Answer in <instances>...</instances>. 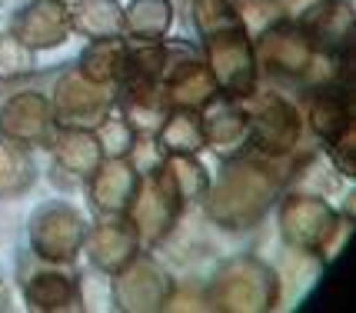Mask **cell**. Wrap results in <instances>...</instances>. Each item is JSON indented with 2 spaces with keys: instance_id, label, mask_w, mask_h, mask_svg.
<instances>
[{
  "instance_id": "cell-1",
  "label": "cell",
  "mask_w": 356,
  "mask_h": 313,
  "mask_svg": "<svg viewBox=\"0 0 356 313\" xmlns=\"http://www.w3.org/2000/svg\"><path fill=\"white\" fill-rule=\"evenodd\" d=\"M227 173L220 177L217 193L210 200L213 220H223L227 227H243L250 220L264 214L273 193H277L280 173H273V156H266L270 163H257L247 156H227Z\"/></svg>"
},
{
  "instance_id": "cell-2",
  "label": "cell",
  "mask_w": 356,
  "mask_h": 313,
  "mask_svg": "<svg viewBox=\"0 0 356 313\" xmlns=\"http://www.w3.org/2000/svg\"><path fill=\"white\" fill-rule=\"evenodd\" d=\"M243 113H247L250 143L264 156L280 160L300 143V117L280 94H257L253 90V94H247Z\"/></svg>"
},
{
  "instance_id": "cell-3",
  "label": "cell",
  "mask_w": 356,
  "mask_h": 313,
  "mask_svg": "<svg viewBox=\"0 0 356 313\" xmlns=\"http://www.w3.org/2000/svg\"><path fill=\"white\" fill-rule=\"evenodd\" d=\"M180 207L184 204H180L177 190L170 187L163 167H154V170L140 173L134 200L127 207V214H130L127 220L134 223L140 243H143V247H154V243H160V240L167 236V230L173 227V220L180 214Z\"/></svg>"
},
{
  "instance_id": "cell-4",
  "label": "cell",
  "mask_w": 356,
  "mask_h": 313,
  "mask_svg": "<svg viewBox=\"0 0 356 313\" xmlns=\"http://www.w3.org/2000/svg\"><path fill=\"white\" fill-rule=\"evenodd\" d=\"M280 227L286 243L300 250H333V236L350 223L337 217L316 193H293L280 207Z\"/></svg>"
},
{
  "instance_id": "cell-5",
  "label": "cell",
  "mask_w": 356,
  "mask_h": 313,
  "mask_svg": "<svg viewBox=\"0 0 356 313\" xmlns=\"http://www.w3.org/2000/svg\"><path fill=\"white\" fill-rule=\"evenodd\" d=\"M87 223L67 204H44L31 220V240L40 260L50 264H70L83 250Z\"/></svg>"
},
{
  "instance_id": "cell-6",
  "label": "cell",
  "mask_w": 356,
  "mask_h": 313,
  "mask_svg": "<svg viewBox=\"0 0 356 313\" xmlns=\"http://www.w3.org/2000/svg\"><path fill=\"white\" fill-rule=\"evenodd\" d=\"M207 50H210V74L217 80L220 90L230 97H247L257 90V61H253V47L247 44V31H227L203 37Z\"/></svg>"
},
{
  "instance_id": "cell-7",
  "label": "cell",
  "mask_w": 356,
  "mask_h": 313,
  "mask_svg": "<svg viewBox=\"0 0 356 313\" xmlns=\"http://www.w3.org/2000/svg\"><path fill=\"white\" fill-rule=\"evenodd\" d=\"M113 107V90L104 83L87 80L80 70H70L57 83L54 97V117L67 130H93Z\"/></svg>"
},
{
  "instance_id": "cell-8",
  "label": "cell",
  "mask_w": 356,
  "mask_h": 313,
  "mask_svg": "<svg viewBox=\"0 0 356 313\" xmlns=\"http://www.w3.org/2000/svg\"><path fill=\"white\" fill-rule=\"evenodd\" d=\"M217 307L223 310H270L277 307V273L257 260H236L217 283Z\"/></svg>"
},
{
  "instance_id": "cell-9",
  "label": "cell",
  "mask_w": 356,
  "mask_h": 313,
  "mask_svg": "<svg viewBox=\"0 0 356 313\" xmlns=\"http://www.w3.org/2000/svg\"><path fill=\"white\" fill-rule=\"evenodd\" d=\"M113 300L120 310H167L170 307V277L150 257H134L117 270Z\"/></svg>"
},
{
  "instance_id": "cell-10",
  "label": "cell",
  "mask_w": 356,
  "mask_h": 313,
  "mask_svg": "<svg viewBox=\"0 0 356 313\" xmlns=\"http://www.w3.org/2000/svg\"><path fill=\"white\" fill-rule=\"evenodd\" d=\"M296 24L303 27V33L320 54H350L353 7L346 0H316L300 14Z\"/></svg>"
},
{
  "instance_id": "cell-11",
  "label": "cell",
  "mask_w": 356,
  "mask_h": 313,
  "mask_svg": "<svg viewBox=\"0 0 356 313\" xmlns=\"http://www.w3.org/2000/svg\"><path fill=\"white\" fill-rule=\"evenodd\" d=\"M313 54L316 47L310 44V37L303 33L300 24H290V20H277L257 44L260 63H266L277 74H290V77H300L310 67Z\"/></svg>"
},
{
  "instance_id": "cell-12",
  "label": "cell",
  "mask_w": 356,
  "mask_h": 313,
  "mask_svg": "<svg viewBox=\"0 0 356 313\" xmlns=\"http://www.w3.org/2000/svg\"><path fill=\"white\" fill-rule=\"evenodd\" d=\"M83 247L90 253V260L107 273H117L127 260L137 257L140 236L134 230V223L124 214H107V220L93 223L87 236H83Z\"/></svg>"
},
{
  "instance_id": "cell-13",
  "label": "cell",
  "mask_w": 356,
  "mask_h": 313,
  "mask_svg": "<svg viewBox=\"0 0 356 313\" xmlns=\"http://www.w3.org/2000/svg\"><path fill=\"white\" fill-rule=\"evenodd\" d=\"M10 33L31 50L57 47L70 37V10L54 0H33L14 17Z\"/></svg>"
},
{
  "instance_id": "cell-14",
  "label": "cell",
  "mask_w": 356,
  "mask_h": 313,
  "mask_svg": "<svg viewBox=\"0 0 356 313\" xmlns=\"http://www.w3.org/2000/svg\"><path fill=\"white\" fill-rule=\"evenodd\" d=\"M140 184V170L127 156H104L90 173V204L100 214H127Z\"/></svg>"
},
{
  "instance_id": "cell-15",
  "label": "cell",
  "mask_w": 356,
  "mask_h": 313,
  "mask_svg": "<svg viewBox=\"0 0 356 313\" xmlns=\"http://www.w3.org/2000/svg\"><path fill=\"white\" fill-rule=\"evenodd\" d=\"M3 134L20 147L50 143L54 137V110L40 94H20L3 107Z\"/></svg>"
},
{
  "instance_id": "cell-16",
  "label": "cell",
  "mask_w": 356,
  "mask_h": 313,
  "mask_svg": "<svg viewBox=\"0 0 356 313\" xmlns=\"http://www.w3.org/2000/svg\"><path fill=\"white\" fill-rule=\"evenodd\" d=\"M310 124L326 143L340 141L346 134H353L350 124V94H346V80L323 83L310 97Z\"/></svg>"
},
{
  "instance_id": "cell-17",
  "label": "cell",
  "mask_w": 356,
  "mask_h": 313,
  "mask_svg": "<svg viewBox=\"0 0 356 313\" xmlns=\"http://www.w3.org/2000/svg\"><path fill=\"white\" fill-rule=\"evenodd\" d=\"M200 120H203V137H207V143L217 147V154L236 156L250 147V130H247L243 107H236L230 100H220V104H213V107L207 110V117H200Z\"/></svg>"
},
{
  "instance_id": "cell-18",
  "label": "cell",
  "mask_w": 356,
  "mask_h": 313,
  "mask_svg": "<svg viewBox=\"0 0 356 313\" xmlns=\"http://www.w3.org/2000/svg\"><path fill=\"white\" fill-rule=\"evenodd\" d=\"M156 147L160 154H197L200 147H207V137H203V120L197 110L177 107L167 113V120L156 130Z\"/></svg>"
},
{
  "instance_id": "cell-19",
  "label": "cell",
  "mask_w": 356,
  "mask_h": 313,
  "mask_svg": "<svg viewBox=\"0 0 356 313\" xmlns=\"http://www.w3.org/2000/svg\"><path fill=\"white\" fill-rule=\"evenodd\" d=\"M70 31L83 33L90 40L120 37L124 33V10L117 0H80L70 7Z\"/></svg>"
},
{
  "instance_id": "cell-20",
  "label": "cell",
  "mask_w": 356,
  "mask_h": 313,
  "mask_svg": "<svg viewBox=\"0 0 356 313\" xmlns=\"http://www.w3.org/2000/svg\"><path fill=\"white\" fill-rule=\"evenodd\" d=\"M127 63V44L120 37H100V40H90V47L83 50L80 57V74L93 83H117L120 74H124Z\"/></svg>"
},
{
  "instance_id": "cell-21",
  "label": "cell",
  "mask_w": 356,
  "mask_h": 313,
  "mask_svg": "<svg viewBox=\"0 0 356 313\" xmlns=\"http://www.w3.org/2000/svg\"><path fill=\"white\" fill-rule=\"evenodd\" d=\"M173 24L170 0H134L124 14V31L140 44H160Z\"/></svg>"
},
{
  "instance_id": "cell-22",
  "label": "cell",
  "mask_w": 356,
  "mask_h": 313,
  "mask_svg": "<svg viewBox=\"0 0 356 313\" xmlns=\"http://www.w3.org/2000/svg\"><path fill=\"white\" fill-rule=\"evenodd\" d=\"M77 300V280L70 273L44 270L33 280H27V303L33 310H67Z\"/></svg>"
},
{
  "instance_id": "cell-23",
  "label": "cell",
  "mask_w": 356,
  "mask_h": 313,
  "mask_svg": "<svg viewBox=\"0 0 356 313\" xmlns=\"http://www.w3.org/2000/svg\"><path fill=\"white\" fill-rule=\"evenodd\" d=\"M100 160H104V154H100V143L90 130H67L57 137V167L60 170L90 177Z\"/></svg>"
},
{
  "instance_id": "cell-24",
  "label": "cell",
  "mask_w": 356,
  "mask_h": 313,
  "mask_svg": "<svg viewBox=\"0 0 356 313\" xmlns=\"http://www.w3.org/2000/svg\"><path fill=\"white\" fill-rule=\"evenodd\" d=\"M163 173L170 180V187L177 190L180 204H190V200H200L210 180H207V170L193 160V154H170L167 163H163Z\"/></svg>"
},
{
  "instance_id": "cell-25",
  "label": "cell",
  "mask_w": 356,
  "mask_h": 313,
  "mask_svg": "<svg viewBox=\"0 0 356 313\" xmlns=\"http://www.w3.org/2000/svg\"><path fill=\"white\" fill-rule=\"evenodd\" d=\"M33 184V163L20 143H0V197H17Z\"/></svg>"
},
{
  "instance_id": "cell-26",
  "label": "cell",
  "mask_w": 356,
  "mask_h": 313,
  "mask_svg": "<svg viewBox=\"0 0 356 313\" xmlns=\"http://www.w3.org/2000/svg\"><path fill=\"white\" fill-rule=\"evenodd\" d=\"M193 10L190 17L197 20V31L203 37H213V33H227V31H243L240 14L230 0H190Z\"/></svg>"
},
{
  "instance_id": "cell-27",
  "label": "cell",
  "mask_w": 356,
  "mask_h": 313,
  "mask_svg": "<svg viewBox=\"0 0 356 313\" xmlns=\"http://www.w3.org/2000/svg\"><path fill=\"white\" fill-rule=\"evenodd\" d=\"M93 130H97L93 137L100 143V154L104 156H130V147H134V141L140 137L137 130L127 124L124 113H113V110H110Z\"/></svg>"
},
{
  "instance_id": "cell-28",
  "label": "cell",
  "mask_w": 356,
  "mask_h": 313,
  "mask_svg": "<svg viewBox=\"0 0 356 313\" xmlns=\"http://www.w3.org/2000/svg\"><path fill=\"white\" fill-rule=\"evenodd\" d=\"M33 67V50L20 44L14 33L0 37V77H17Z\"/></svg>"
},
{
  "instance_id": "cell-29",
  "label": "cell",
  "mask_w": 356,
  "mask_h": 313,
  "mask_svg": "<svg viewBox=\"0 0 356 313\" xmlns=\"http://www.w3.org/2000/svg\"><path fill=\"white\" fill-rule=\"evenodd\" d=\"M54 3H60V7H67V10H70V7H77L80 0H54Z\"/></svg>"
}]
</instances>
